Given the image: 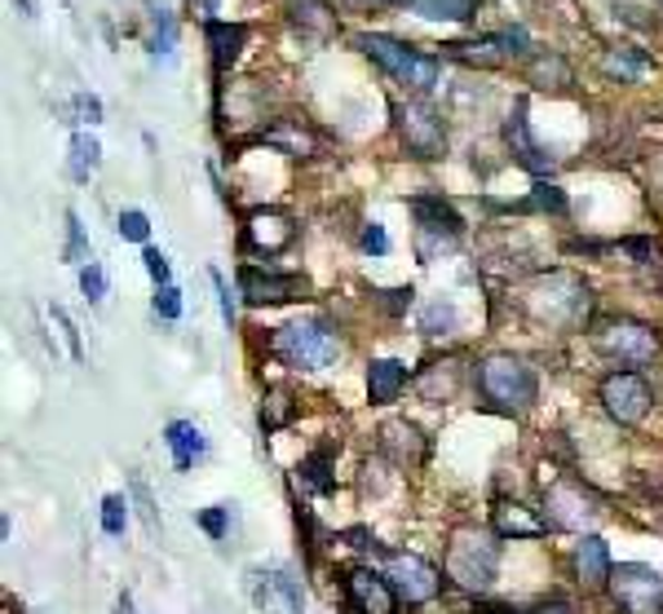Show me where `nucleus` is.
Wrapping results in <instances>:
<instances>
[{
	"label": "nucleus",
	"instance_id": "6",
	"mask_svg": "<svg viewBox=\"0 0 663 614\" xmlns=\"http://www.w3.org/2000/svg\"><path fill=\"white\" fill-rule=\"evenodd\" d=\"M619 614H663V575L646 562H619L606 583Z\"/></svg>",
	"mask_w": 663,
	"mask_h": 614
},
{
	"label": "nucleus",
	"instance_id": "20",
	"mask_svg": "<svg viewBox=\"0 0 663 614\" xmlns=\"http://www.w3.org/2000/svg\"><path fill=\"white\" fill-rule=\"evenodd\" d=\"M381 452L394 460V465H421L425 460V437L417 424H407V420H389L381 429Z\"/></svg>",
	"mask_w": 663,
	"mask_h": 614
},
{
	"label": "nucleus",
	"instance_id": "18",
	"mask_svg": "<svg viewBox=\"0 0 663 614\" xmlns=\"http://www.w3.org/2000/svg\"><path fill=\"white\" fill-rule=\"evenodd\" d=\"M611 570H615V562H611L606 540L579 535V544H575V575H579V583H584V588H606Z\"/></svg>",
	"mask_w": 663,
	"mask_h": 614
},
{
	"label": "nucleus",
	"instance_id": "31",
	"mask_svg": "<svg viewBox=\"0 0 663 614\" xmlns=\"http://www.w3.org/2000/svg\"><path fill=\"white\" fill-rule=\"evenodd\" d=\"M421 332H425V336H447V332H456V310H451L447 301L425 305V314H421Z\"/></svg>",
	"mask_w": 663,
	"mask_h": 614
},
{
	"label": "nucleus",
	"instance_id": "26",
	"mask_svg": "<svg viewBox=\"0 0 663 614\" xmlns=\"http://www.w3.org/2000/svg\"><path fill=\"white\" fill-rule=\"evenodd\" d=\"M297 473H301V482H305L314 495H332V491H337V478H332V447L310 452V456L297 465Z\"/></svg>",
	"mask_w": 663,
	"mask_h": 614
},
{
	"label": "nucleus",
	"instance_id": "1",
	"mask_svg": "<svg viewBox=\"0 0 663 614\" xmlns=\"http://www.w3.org/2000/svg\"><path fill=\"white\" fill-rule=\"evenodd\" d=\"M270 349L292 372H323L341 359V336L327 318H292L270 336Z\"/></svg>",
	"mask_w": 663,
	"mask_h": 614
},
{
	"label": "nucleus",
	"instance_id": "8",
	"mask_svg": "<svg viewBox=\"0 0 663 614\" xmlns=\"http://www.w3.org/2000/svg\"><path fill=\"white\" fill-rule=\"evenodd\" d=\"M598 517H602L598 499L579 482H553L544 491V521L553 526V531H579L584 535Z\"/></svg>",
	"mask_w": 663,
	"mask_h": 614
},
{
	"label": "nucleus",
	"instance_id": "39",
	"mask_svg": "<svg viewBox=\"0 0 663 614\" xmlns=\"http://www.w3.org/2000/svg\"><path fill=\"white\" fill-rule=\"evenodd\" d=\"M142 261H146V275H150L159 288L169 284V256H164L159 248H146V252H142Z\"/></svg>",
	"mask_w": 663,
	"mask_h": 614
},
{
	"label": "nucleus",
	"instance_id": "11",
	"mask_svg": "<svg viewBox=\"0 0 663 614\" xmlns=\"http://www.w3.org/2000/svg\"><path fill=\"white\" fill-rule=\"evenodd\" d=\"M650 402H654V394L637 372H611L602 381V407L615 424H641Z\"/></svg>",
	"mask_w": 663,
	"mask_h": 614
},
{
	"label": "nucleus",
	"instance_id": "21",
	"mask_svg": "<svg viewBox=\"0 0 663 614\" xmlns=\"http://www.w3.org/2000/svg\"><path fill=\"white\" fill-rule=\"evenodd\" d=\"M402 385H407V368L398 359H372L367 363V394H372V402H381V407L398 402Z\"/></svg>",
	"mask_w": 663,
	"mask_h": 614
},
{
	"label": "nucleus",
	"instance_id": "9",
	"mask_svg": "<svg viewBox=\"0 0 663 614\" xmlns=\"http://www.w3.org/2000/svg\"><path fill=\"white\" fill-rule=\"evenodd\" d=\"M381 575L389 579V588H394L398 601H407V605H425V601H434L438 588H443V575H438L425 557H417V553H389Z\"/></svg>",
	"mask_w": 663,
	"mask_h": 614
},
{
	"label": "nucleus",
	"instance_id": "23",
	"mask_svg": "<svg viewBox=\"0 0 663 614\" xmlns=\"http://www.w3.org/2000/svg\"><path fill=\"white\" fill-rule=\"evenodd\" d=\"M243 40H248V27L243 23H208V49H213V67H217V75L239 58V49H243Z\"/></svg>",
	"mask_w": 663,
	"mask_h": 614
},
{
	"label": "nucleus",
	"instance_id": "30",
	"mask_svg": "<svg viewBox=\"0 0 663 614\" xmlns=\"http://www.w3.org/2000/svg\"><path fill=\"white\" fill-rule=\"evenodd\" d=\"M606 71L619 75V80H637L646 71V53L641 49H611L606 53Z\"/></svg>",
	"mask_w": 663,
	"mask_h": 614
},
{
	"label": "nucleus",
	"instance_id": "24",
	"mask_svg": "<svg viewBox=\"0 0 663 614\" xmlns=\"http://www.w3.org/2000/svg\"><path fill=\"white\" fill-rule=\"evenodd\" d=\"M549 531V521L531 517L522 504H501L495 508V535H514V540H535Z\"/></svg>",
	"mask_w": 663,
	"mask_h": 614
},
{
	"label": "nucleus",
	"instance_id": "48",
	"mask_svg": "<svg viewBox=\"0 0 663 614\" xmlns=\"http://www.w3.org/2000/svg\"><path fill=\"white\" fill-rule=\"evenodd\" d=\"M120 614H133V605H129V597H120Z\"/></svg>",
	"mask_w": 663,
	"mask_h": 614
},
{
	"label": "nucleus",
	"instance_id": "19",
	"mask_svg": "<svg viewBox=\"0 0 663 614\" xmlns=\"http://www.w3.org/2000/svg\"><path fill=\"white\" fill-rule=\"evenodd\" d=\"M164 443H169V452H173L178 473L195 469V465L208 456V437H204V429L191 424V420H173L169 429H164Z\"/></svg>",
	"mask_w": 663,
	"mask_h": 614
},
{
	"label": "nucleus",
	"instance_id": "2",
	"mask_svg": "<svg viewBox=\"0 0 663 614\" xmlns=\"http://www.w3.org/2000/svg\"><path fill=\"white\" fill-rule=\"evenodd\" d=\"M495 570H501V544H495V535L478 531V526H460L447 544V579L465 592H482L495 583Z\"/></svg>",
	"mask_w": 663,
	"mask_h": 614
},
{
	"label": "nucleus",
	"instance_id": "25",
	"mask_svg": "<svg viewBox=\"0 0 663 614\" xmlns=\"http://www.w3.org/2000/svg\"><path fill=\"white\" fill-rule=\"evenodd\" d=\"M146 49L155 58H173L178 49V19L169 5H150V36H146Z\"/></svg>",
	"mask_w": 663,
	"mask_h": 614
},
{
	"label": "nucleus",
	"instance_id": "40",
	"mask_svg": "<svg viewBox=\"0 0 663 614\" xmlns=\"http://www.w3.org/2000/svg\"><path fill=\"white\" fill-rule=\"evenodd\" d=\"M411 297H417L411 288H389V292H376V301H381V310H385V314H402V310L411 305Z\"/></svg>",
	"mask_w": 663,
	"mask_h": 614
},
{
	"label": "nucleus",
	"instance_id": "36",
	"mask_svg": "<svg viewBox=\"0 0 663 614\" xmlns=\"http://www.w3.org/2000/svg\"><path fill=\"white\" fill-rule=\"evenodd\" d=\"M155 314H159V318H182V292H178L173 284H164V288L155 292Z\"/></svg>",
	"mask_w": 663,
	"mask_h": 614
},
{
	"label": "nucleus",
	"instance_id": "47",
	"mask_svg": "<svg viewBox=\"0 0 663 614\" xmlns=\"http://www.w3.org/2000/svg\"><path fill=\"white\" fill-rule=\"evenodd\" d=\"M350 5H389V0H350Z\"/></svg>",
	"mask_w": 663,
	"mask_h": 614
},
{
	"label": "nucleus",
	"instance_id": "33",
	"mask_svg": "<svg viewBox=\"0 0 663 614\" xmlns=\"http://www.w3.org/2000/svg\"><path fill=\"white\" fill-rule=\"evenodd\" d=\"M80 292H85V301H94V305H103V301H107V275H103L98 261H89V266H80Z\"/></svg>",
	"mask_w": 663,
	"mask_h": 614
},
{
	"label": "nucleus",
	"instance_id": "37",
	"mask_svg": "<svg viewBox=\"0 0 663 614\" xmlns=\"http://www.w3.org/2000/svg\"><path fill=\"white\" fill-rule=\"evenodd\" d=\"M531 75H535V80H557V84H566V80H570L566 62H562V58H549V53H540V58L531 62Z\"/></svg>",
	"mask_w": 663,
	"mask_h": 614
},
{
	"label": "nucleus",
	"instance_id": "29",
	"mask_svg": "<svg viewBox=\"0 0 663 614\" xmlns=\"http://www.w3.org/2000/svg\"><path fill=\"white\" fill-rule=\"evenodd\" d=\"M518 213H553V217H562V213H566V195H562L557 186L540 182V186L531 191V200L518 204Z\"/></svg>",
	"mask_w": 663,
	"mask_h": 614
},
{
	"label": "nucleus",
	"instance_id": "7",
	"mask_svg": "<svg viewBox=\"0 0 663 614\" xmlns=\"http://www.w3.org/2000/svg\"><path fill=\"white\" fill-rule=\"evenodd\" d=\"M598 349L619 368H650L659 359V332L637 318H615L598 332Z\"/></svg>",
	"mask_w": 663,
	"mask_h": 614
},
{
	"label": "nucleus",
	"instance_id": "46",
	"mask_svg": "<svg viewBox=\"0 0 663 614\" xmlns=\"http://www.w3.org/2000/svg\"><path fill=\"white\" fill-rule=\"evenodd\" d=\"M535 614H579L570 601H562V597H549V601H540L535 605Z\"/></svg>",
	"mask_w": 663,
	"mask_h": 614
},
{
	"label": "nucleus",
	"instance_id": "38",
	"mask_svg": "<svg viewBox=\"0 0 663 614\" xmlns=\"http://www.w3.org/2000/svg\"><path fill=\"white\" fill-rule=\"evenodd\" d=\"M288 416H292V407H288V398H284V394H270V411L262 407V429L270 433V429H279V424H284Z\"/></svg>",
	"mask_w": 663,
	"mask_h": 614
},
{
	"label": "nucleus",
	"instance_id": "10",
	"mask_svg": "<svg viewBox=\"0 0 663 614\" xmlns=\"http://www.w3.org/2000/svg\"><path fill=\"white\" fill-rule=\"evenodd\" d=\"M394 116H398V133H402L411 155H417V159H438L443 155L447 129H443V120H438V111L430 103H398Z\"/></svg>",
	"mask_w": 663,
	"mask_h": 614
},
{
	"label": "nucleus",
	"instance_id": "45",
	"mask_svg": "<svg viewBox=\"0 0 663 614\" xmlns=\"http://www.w3.org/2000/svg\"><path fill=\"white\" fill-rule=\"evenodd\" d=\"M75 111H80V116H85L89 124H98V120H103V103H98L94 94H85V98H75Z\"/></svg>",
	"mask_w": 663,
	"mask_h": 614
},
{
	"label": "nucleus",
	"instance_id": "16",
	"mask_svg": "<svg viewBox=\"0 0 663 614\" xmlns=\"http://www.w3.org/2000/svg\"><path fill=\"white\" fill-rule=\"evenodd\" d=\"M505 137H509V151L518 155V164H522L527 172H535V178H544V172L553 168V159L544 155V146L531 137V124H527V103H518V107H514V116H509V124H505Z\"/></svg>",
	"mask_w": 663,
	"mask_h": 614
},
{
	"label": "nucleus",
	"instance_id": "3",
	"mask_svg": "<svg viewBox=\"0 0 663 614\" xmlns=\"http://www.w3.org/2000/svg\"><path fill=\"white\" fill-rule=\"evenodd\" d=\"M478 389L501 411H527L535 402V372L514 354H486L478 363Z\"/></svg>",
	"mask_w": 663,
	"mask_h": 614
},
{
	"label": "nucleus",
	"instance_id": "35",
	"mask_svg": "<svg viewBox=\"0 0 663 614\" xmlns=\"http://www.w3.org/2000/svg\"><path fill=\"white\" fill-rule=\"evenodd\" d=\"M146 234H150L146 213H137V208L120 213V239H129V243H146Z\"/></svg>",
	"mask_w": 663,
	"mask_h": 614
},
{
	"label": "nucleus",
	"instance_id": "44",
	"mask_svg": "<svg viewBox=\"0 0 663 614\" xmlns=\"http://www.w3.org/2000/svg\"><path fill=\"white\" fill-rule=\"evenodd\" d=\"M67 226H71V243H67V261H75L80 252H85V230H80V217L67 213Z\"/></svg>",
	"mask_w": 663,
	"mask_h": 614
},
{
	"label": "nucleus",
	"instance_id": "22",
	"mask_svg": "<svg viewBox=\"0 0 663 614\" xmlns=\"http://www.w3.org/2000/svg\"><path fill=\"white\" fill-rule=\"evenodd\" d=\"M402 5L430 23H469L482 0H402Z\"/></svg>",
	"mask_w": 663,
	"mask_h": 614
},
{
	"label": "nucleus",
	"instance_id": "34",
	"mask_svg": "<svg viewBox=\"0 0 663 614\" xmlns=\"http://www.w3.org/2000/svg\"><path fill=\"white\" fill-rule=\"evenodd\" d=\"M234 504H213V508H204L200 513V526L213 535V540H226L230 535V521H234V513H230Z\"/></svg>",
	"mask_w": 663,
	"mask_h": 614
},
{
	"label": "nucleus",
	"instance_id": "27",
	"mask_svg": "<svg viewBox=\"0 0 663 614\" xmlns=\"http://www.w3.org/2000/svg\"><path fill=\"white\" fill-rule=\"evenodd\" d=\"M98 164H103V146H98V137L75 133V137H71V178H75V182H89L94 172H98Z\"/></svg>",
	"mask_w": 663,
	"mask_h": 614
},
{
	"label": "nucleus",
	"instance_id": "4",
	"mask_svg": "<svg viewBox=\"0 0 663 614\" xmlns=\"http://www.w3.org/2000/svg\"><path fill=\"white\" fill-rule=\"evenodd\" d=\"M354 45H359L367 58H376L394 80L411 84V89H434V84H438V58L417 53L411 45H398V40H389V36H376V32H363Z\"/></svg>",
	"mask_w": 663,
	"mask_h": 614
},
{
	"label": "nucleus",
	"instance_id": "32",
	"mask_svg": "<svg viewBox=\"0 0 663 614\" xmlns=\"http://www.w3.org/2000/svg\"><path fill=\"white\" fill-rule=\"evenodd\" d=\"M124 526H129V499H124V495H107V499H103V531H107L111 540H120Z\"/></svg>",
	"mask_w": 663,
	"mask_h": 614
},
{
	"label": "nucleus",
	"instance_id": "41",
	"mask_svg": "<svg viewBox=\"0 0 663 614\" xmlns=\"http://www.w3.org/2000/svg\"><path fill=\"white\" fill-rule=\"evenodd\" d=\"M359 243H363V252H372V256H385V252H389V239H385V230H381L376 221H367V226H363Z\"/></svg>",
	"mask_w": 663,
	"mask_h": 614
},
{
	"label": "nucleus",
	"instance_id": "15",
	"mask_svg": "<svg viewBox=\"0 0 663 614\" xmlns=\"http://www.w3.org/2000/svg\"><path fill=\"white\" fill-rule=\"evenodd\" d=\"M239 292H243V301H253V305H279V301H297L305 292V284L297 275L243 266L239 270Z\"/></svg>",
	"mask_w": 663,
	"mask_h": 614
},
{
	"label": "nucleus",
	"instance_id": "14",
	"mask_svg": "<svg viewBox=\"0 0 663 614\" xmlns=\"http://www.w3.org/2000/svg\"><path fill=\"white\" fill-rule=\"evenodd\" d=\"M411 213H417V230H421V256L430 261L434 256V239L438 248H447L451 239H460L465 221L456 217V208L438 195H421V200H411Z\"/></svg>",
	"mask_w": 663,
	"mask_h": 614
},
{
	"label": "nucleus",
	"instance_id": "17",
	"mask_svg": "<svg viewBox=\"0 0 663 614\" xmlns=\"http://www.w3.org/2000/svg\"><path fill=\"white\" fill-rule=\"evenodd\" d=\"M292 221L284 217V213H253L248 217V226H243V243L248 248H257V252H266V256H275V252H284L288 243H292Z\"/></svg>",
	"mask_w": 663,
	"mask_h": 614
},
{
	"label": "nucleus",
	"instance_id": "28",
	"mask_svg": "<svg viewBox=\"0 0 663 614\" xmlns=\"http://www.w3.org/2000/svg\"><path fill=\"white\" fill-rule=\"evenodd\" d=\"M443 53L447 58H456V62H473V67H495L505 58V49H495V36L491 40H473V45H443Z\"/></svg>",
	"mask_w": 663,
	"mask_h": 614
},
{
	"label": "nucleus",
	"instance_id": "42",
	"mask_svg": "<svg viewBox=\"0 0 663 614\" xmlns=\"http://www.w3.org/2000/svg\"><path fill=\"white\" fill-rule=\"evenodd\" d=\"M133 495H137V504H142V517H146V531L155 535V531H159V517H155V508H150V491H146V482H142V478H133Z\"/></svg>",
	"mask_w": 663,
	"mask_h": 614
},
{
	"label": "nucleus",
	"instance_id": "12",
	"mask_svg": "<svg viewBox=\"0 0 663 614\" xmlns=\"http://www.w3.org/2000/svg\"><path fill=\"white\" fill-rule=\"evenodd\" d=\"M346 610L350 614H394L398 592L389 588V579L381 570L354 566V570H346Z\"/></svg>",
	"mask_w": 663,
	"mask_h": 614
},
{
	"label": "nucleus",
	"instance_id": "13",
	"mask_svg": "<svg viewBox=\"0 0 663 614\" xmlns=\"http://www.w3.org/2000/svg\"><path fill=\"white\" fill-rule=\"evenodd\" d=\"M248 592H253L262 614H305L301 583L288 570H253L248 575Z\"/></svg>",
	"mask_w": 663,
	"mask_h": 614
},
{
	"label": "nucleus",
	"instance_id": "5",
	"mask_svg": "<svg viewBox=\"0 0 663 614\" xmlns=\"http://www.w3.org/2000/svg\"><path fill=\"white\" fill-rule=\"evenodd\" d=\"M527 310L544 323H562V327H575L579 318L589 314V288L570 279V275H549L540 279L531 292H527Z\"/></svg>",
	"mask_w": 663,
	"mask_h": 614
},
{
	"label": "nucleus",
	"instance_id": "43",
	"mask_svg": "<svg viewBox=\"0 0 663 614\" xmlns=\"http://www.w3.org/2000/svg\"><path fill=\"white\" fill-rule=\"evenodd\" d=\"M213 288H217V297H221V318H226V327H234V297H230V288H226V279L213 270Z\"/></svg>",
	"mask_w": 663,
	"mask_h": 614
}]
</instances>
